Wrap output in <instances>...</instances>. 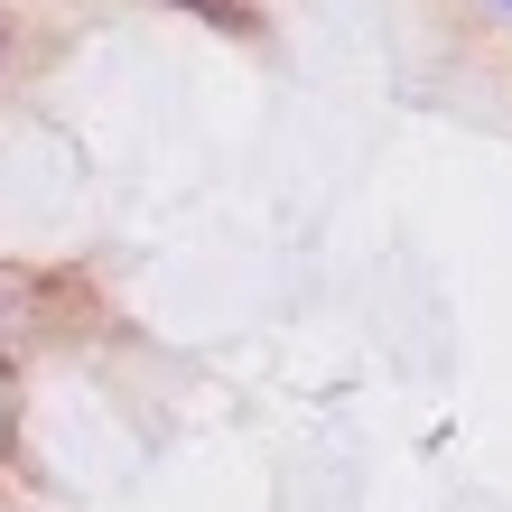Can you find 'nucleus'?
Wrapping results in <instances>:
<instances>
[{
  "label": "nucleus",
  "instance_id": "obj_2",
  "mask_svg": "<svg viewBox=\"0 0 512 512\" xmlns=\"http://www.w3.org/2000/svg\"><path fill=\"white\" fill-rule=\"evenodd\" d=\"M0 56H10V28H0Z\"/></svg>",
  "mask_w": 512,
  "mask_h": 512
},
{
  "label": "nucleus",
  "instance_id": "obj_1",
  "mask_svg": "<svg viewBox=\"0 0 512 512\" xmlns=\"http://www.w3.org/2000/svg\"><path fill=\"white\" fill-rule=\"evenodd\" d=\"M187 10H205V19H233V0H187Z\"/></svg>",
  "mask_w": 512,
  "mask_h": 512
}]
</instances>
